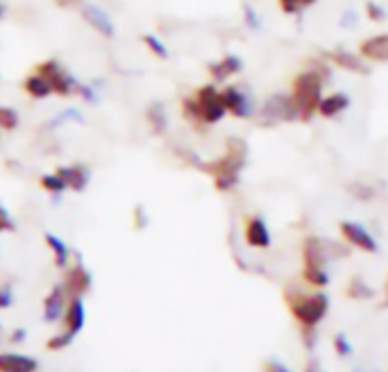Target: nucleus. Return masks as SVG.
Listing matches in <instances>:
<instances>
[{"mask_svg":"<svg viewBox=\"0 0 388 372\" xmlns=\"http://www.w3.org/2000/svg\"><path fill=\"white\" fill-rule=\"evenodd\" d=\"M55 173H57L59 177L64 179L66 188L75 191V193H82V191L89 186V179H91V173H89V168L84 166V164L62 166V168H57Z\"/></svg>","mask_w":388,"mask_h":372,"instance_id":"11","label":"nucleus"},{"mask_svg":"<svg viewBox=\"0 0 388 372\" xmlns=\"http://www.w3.org/2000/svg\"><path fill=\"white\" fill-rule=\"evenodd\" d=\"M84 320H87V311H84L82 297H70V302L64 311V325H66L64 331L78 336L84 327Z\"/></svg>","mask_w":388,"mask_h":372,"instance_id":"17","label":"nucleus"},{"mask_svg":"<svg viewBox=\"0 0 388 372\" xmlns=\"http://www.w3.org/2000/svg\"><path fill=\"white\" fill-rule=\"evenodd\" d=\"M298 121V110L293 105L290 93H273L261 105V123L275 125V123H290Z\"/></svg>","mask_w":388,"mask_h":372,"instance_id":"6","label":"nucleus"},{"mask_svg":"<svg viewBox=\"0 0 388 372\" xmlns=\"http://www.w3.org/2000/svg\"><path fill=\"white\" fill-rule=\"evenodd\" d=\"M347 107H350L347 93L336 91V93H330V95H323L320 102H318V114L323 118H334L338 114H343Z\"/></svg>","mask_w":388,"mask_h":372,"instance_id":"19","label":"nucleus"},{"mask_svg":"<svg viewBox=\"0 0 388 372\" xmlns=\"http://www.w3.org/2000/svg\"><path fill=\"white\" fill-rule=\"evenodd\" d=\"M290 98L298 110V121L307 123L318 114V102L323 98V73L320 70H302L293 80Z\"/></svg>","mask_w":388,"mask_h":372,"instance_id":"2","label":"nucleus"},{"mask_svg":"<svg viewBox=\"0 0 388 372\" xmlns=\"http://www.w3.org/2000/svg\"><path fill=\"white\" fill-rule=\"evenodd\" d=\"M23 89H26V93L30 95V98H36V100H43V98H48V95H53L51 84H48L41 75H36V73H32L26 80Z\"/></svg>","mask_w":388,"mask_h":372,"instance_id":"23","label":"nucleus"},{"mask_svg":"<svg viewBox=\"0 0 388 372\" xmlns=\"http://www.w3.org/2000/svg\"><path fill=\"white\" fill-rule=\"evenodd\" d=\"M36 370H39V363L28 354H14V352L0 354V372H36Z\"/></svg>","mask_w":388,"mask_h":372,"instance_id":"16","label":"nucleus"},{"mask_svg":"<svg viewBox=\"0 0 388 372\" xmlns=\"http://www.w3.org/2000/svg\"><path fill=\"white\" fill-rule=\"evenodd\" d=\"M347 297H355V299H366V297H370L372 295V291H370V286L363 282L361 277H355L352 282L347 284Z\"/></svg>","mask_w":388,"mask_h":372,"instance_id":"26","label":"nucleus"},{"mask_svg":"<svg viewBox=\"0 0 388 372\" xmlns=\"http://www.w3.org/2000/svg\"><path fill=\"white\" fill-rule=\"evenodd\" d=\"M3 14H5V7H3V3H0V18H3Z\"/></svg>","mask_w":388,"mask_h":372,"instance_id":"45","label":"nucleus"},{"mask_svg":"<svg viewBox=\"0 0 388 372\" xmlns=\"http://www.w3.org/2000/svg\"><path fill=\"white\" fill-rule=\"evenodd\" d=\"M143 43H145V48H148V51L154 55V57H159V59H166L168 57V48L154 37V34H143Z\"/></svg>","mask_w":388,"mask_h":372,"instance_id":"29","label":"nucleus"},{"mask_svg":"<svg viewBox=\"0 0 388 372\" xmlns=\"http://www.w3.org/2000/svg\"><path fill=\"white\" fill-rule=\"evenodd\" d=\"M302 259H305V268H325L327 263V245L318 236H307L305 245H302Z\"/></svg>","mask_w":388,"mask_h":372,"instance_id":"13","label":"nucleus"},{"mask_svg":"<svg viewBox=\"0 0 388 372\" xmlns=\"http://www.w3.org/2000/svg\"><path fill=\"white\" fill-rule=\"evenodd\" d=\"M46 245L51 248V252H53L55 266H57V268H66V266H68V259H70V250H68V245L62 241V238L48 232V234H46Z\"/></svg>","mask_w":388,"mask_h":372,"instance_id":"21","label":"nucleus"},{"mask_svg":"<svg viewBox=\"0 0 388 372\" xmlns=\"http://www.w3.org/2000/svg\"><path fill=\"white\" fill-rule=\"evenodd\" d=\"M62 286H64V291H66L68 297H82L91 289V275H89L87 268L82 266V263H75V266L66 270V277H64Z\"/></svg>","mask_w":388,"mask_h":372,"instance_id":"9","label":"nucleus"},{"mask_svg":"<svg viewBox=\"0 0 388 372\" xmlns=\"http://www.w3.org/2000/svg\"><path fill=\"white\" fill-rule=\"evenodd\" d=\"M298 3H300V7H302V9H307V7H311V5H316L318 0H298Z\"/></svg>","mask_w":388,"mask_h":372,"instance_id":"43","label":"nucleus"},{"mask_svg":"<svg viewBox=\"0 0 388 372\" xmlns=\"http://www.w3.org/2000/svg\"><path fill=\"white\" fill-rule=\"evenodd\" d=\"M350 193H352L355 198H359L361 202H368L374 193H372V188L368 184H361V182H355V184H350Z\"/></svg>","mask_w":388,"mask_h":372,"instance_id":"31","label":"nucleus"},{"mask_svg":"<svg viewBox=\"0 0 388 372\" xmlns=\"http://www.w3.org/2000/svg\"><path fill=\"white\" fill-rule=\"evenodd\" d=\"M263 372H290L286 366H282L280 361H266L263 363Z\"/></svg>","mask_w":388,"mask_h":372,"instance_id":"40","label":"nucleus"},{"mask_svg":"<svg viewBox=\"0 0 388 372\" xmlns=\"http://www.w3.org/2000/svg\"><path fill=\"white\" fill-rule=\"evenodd\" d=\"M307 372H323L316 363H309V368H307Z\"/></svg>","mask_w":388,"mask_h":372,"instance_id":"44","label":"nucleus"},{"mask_svg":"<svg viewBox=\"0 0 388 372\" xmlns=\"http://www.w3.org/2000/svg\"><path fill=\"white\" fill-rule=\"evenodd\" d=\"M359 55L368 62H388V34H374L359 46Z\"/></svg>","mask_w":388,"mask_h":372,"instance_id":"14","label":"nucleus"},{"mask_svg":"<svg viewBox=\"0 0 388 372\" xmlns=\"http://www.w3.org/2000/svg\"><path fill=\"white\" fill-rule=\"evenodd\" d=\"M55 3L59 7H78L80 3H84V0H55Z\"/></svg>","mask_w":388,"mask_h":372,"instance_id":"41","label":"nucleus"},{"mask_svg":"<svg viewBox=\"0 0 388 372\" xmlns=\"http://www.w3.org/2000/svg\"><path fill=\"white\" fill-rule=\"evenodd\" d=\"M39 184L43 191H48V193H53V196H62L64 191H66V184H64V179L59 177L57 173H48L39 179Z\"/></svg>","mask_w":388,"mask_h":372,"instance_id":"24","label":"nucleus"},{"mask_svg":"<svg viewBox=\"0 0 388 372\" xmlns=\"http://www.w3.org/2000/svg\"><path fill=\"white\" fill-rule=\"evenodd\" d=\"M75 93H80L87 102H95V100H98V98H95V91L89 87V84H78V91Z\"/></svg>","mask_w":388,"mask_h":372,"instance_id":"36","label":"nucleus"},{"mask_svg":"<svg viewBox=\"0 0 388 372\" xmlns=\"http://www.w3.org/2000/svg\"><path fill=\"white\" fill-rule=\"evenodd\" d=\"M243 11H246L248 26H250V28H254V30H257V28H259V16L254 14V11H252V7H250V5H246V7H243Z\"/></svg>","mask_w":388,"mask_h":372,"instance_id":"39","label":"nucleus"},{"mask_svg":"<svg viewBox=\"0 0 388 372\" xmlns=\"http://www.w3.org/2000/svg\"><path fill=\"white\" fill-rule=\"evenodd\" d=\"M246 159H248V143L238 137H232L227 141V150L221 159L200 164V168L214 177V186L225 193V191L236 188L241 179V171L246 168Z\"/></svg>","mask_w":388,"mask_h":372,"instance_id":"1","label":"nucleus"},{"mask_svg":"<svg viewBox=\"0 0 388 372\" xmlns=\"http://www.w3.org/2000/svg\"><path fill=\"white\" fill-rule=\"evenodd\" d=\"M193 98H196V102H198L202 125H216L227 116L223 98H221V91H218L214 84H204V87L196 89Z\"/></svg>","mask_w":388,"mask_h":372,"instance_id":"5","label":"nucleus"},{"mask_svg":"<svg viewBox=\"0 0 388 372\" xmlns=\"http://www.w3.org/2000/svg\"><path fill=\"white\" fill-rule=\"evenodd\" d=\"M5 232H16V223L11 218V213L0 205V234H5Z\"/></svg>","mask_w":388,"mask_h":372,"instance_id":"32","label":"nucleus"},{"mask_svg":"<svg viewBox=\"0 0 388 372\" xmlns=\"http://www.w3.org/2000/svg\"><path fill=\"white\" fill-rule=\"evenodd\" d=\"M280 9L284 14H298V11H302L298 0H280Z\"/></svg>","mask_w":388,"mask_h":372,"instance_id":"35","label":"nucleus"},{"mask_svg":"<svg viewBox=\"0 0 388 372\" xmlns=\"http://www.w3.org/2000/svg\"><path fill=\"white\" fill-rule=\"evenodd\" d=\"M34 73L41 75L48 84H51L53 93L62 95V98H68V95H73L78 91L75 78H73L62 64L55 62V59H46V62H41L39 66H36Z\"/></svg>","mask_w":388,"mask_h":372,"instance_id":"4","label":"nucleus"},{"mask_svg":"<svg viewBox=\"0 0 388 372\" xmlns=\"http://www.w3.org/2000/svg\"><path fill=\"white\" fill-rule=\"evenodd\" d=\"M182 112H184V116H187V121H191L196 127H200L202 125V121H200V110H198V102H196V98H184V102H182Z\"/></svg>","mask_w":388,"mask_h":372,"instance_id":"28","label":"nucleus"},{"mask_svg":"<svg viewBox=\"0 0 388 372\" xmlns=\"http://www.w3.org/2000/svg\"><path fill=\"white\" fill-rule=\"evenodd\" d=\"M332 62L343 68V70H350V73H359V75H368L370 73V66L366 64V59L361 55H355L350 51H334L332 53Z\"/></svg>","mask_w":388,"mask_h":372,"instance_id":"18","label":"nucleus"},{"mask_svg":"<svg viewBox=\"0 0 388 372\" xmlns=\"http://www.w3.org/2000/svg\"><path fill=\"white\" fill-rule=\"evenodd\" d=\"M19 127V114L16 110H11V107H5V105H0V129H16Z\"/></svg>","mask_w":388,"mask_h":372,"instance_id":"27","label":"nucleus"},{"mask_svg":"<svg viewBox=\"0 0 388 372\" xmlns=\"http://www.w3.org/2000/svg\"><path fill=\"white\" fill-rule=\"evenodd\" d=\"M221 98H223V105H225L227 114H232L236 118H250L254 114L250 95L243 93L238 87H225L221 91Z\"/></svg>","mask_w":388,"mask_h":372,"instance_id":"7","label":"nucleus"},{"mask_svg":"<svg viewBox=\"0 0 388 372\" xmlns=\"http://www.w3.org/2000/svg\"><path fill=\"white\" fill-rule=\"evenodd\" d=\"M334 350H336L338 356H347L350 352H352V347H350V343H347V339L343 334L334 336Z\"/></svg>","mask_w":388,"mask_h":372,"instance_id":"34","label":"nucleus"},{"mask_svg":"<svg viewBox=\"0 0 388 372\" xmlns=\"http://www.w3.org/2000/svg\"><path fill=\"white\" fill-rule=\"evenodd\" d=\"M64 311H66V291L64 286H55L43 299V320L55 322L64 316Z\"/></svg>","mask_w":388,"mask_h":372,"instance_id":"15","label":"nucleus"},{"mask_svg":"<svg viewBox=\"0 0 388 372\" xmlns=\"http://www.w3.org/2000/svg\"><path fill=\"white\" fill-rule=\"evenodd\" d=\"M341 236L350 245H355L361 252H368V255L377 252V241H374L372 234L366 230V227H361L359 223H352V220L341 223Z\"/></svg>","mask_w":388,"mask_h":372,"instance_id":"8","label":"nucleus"},{"mask_svg":"<svg viewBox=\"0 0 388 372\" xmlns=\"http://www.w3.org/2000/svg\"><path fill=\"white\" fill-rule=\"evenodd\" d=\"M302 275H305L307 284L316 286V289H325V286L330 284V275H327L325 268H305Z\"/></svg>","mask_w":388,"mask_h":372,"instance_id":"25","label":"nucleus"},{"mask_svg":"<svg viewBox=\"0 0 388 372\" xmlns=\"http://www.w3.org/2000/svg\"><path fill=\"white\" fill-rule=\"evenodd\" d=\"M82 18L89 23V26L100 34V37H105V39H112L114 37V23H112V18H109V14L103 9V7H98V5H84L82 7Z\"/></svg>","mask_w":388,"mask_h":372,"instance_id":"10","label":"nucleus"},{"mask_svg":"<svg viewBox=\"0 0 388 372\" xmlns=\"http://www.w3.org/2000/svg\"><path fill=\"white\" fill-rule=\"evenodd\" d=\"M366 14H368V18L370 21H374V23H382V21H386V9L382 7V5H377V3H366Z\"/></svg>","mask_w":388,"mask_h":372,"instance_id":"33","label":"nucleus"},{"mask_svg":"<svg viewBox=\"0 0 388 372\" xmlns=\"http://www.w3.org/2000/svg\"><path fill=\"white\" fill-rule=\"evenodd\" d=\"M241 70H243V62H241V57H236V55H225L223 59H218L216 64L209 66V75L216 82H223L227 78L241 73Z\"/></svg>","mask_w":388,"mask_h":372,"instance_id":"20","label":"nucleus"},{"mask_svg":"<svg viewBox=\"0 0 388 372\" xmlns=\"http://www.w3.org/2000/svg\"><path fill=\"white\" fill-rule=\"evenodd\" d=\"M386 295H388V280H386Z\"/></svg>","mask_w":388,"mask_h":372,"instance_id":"46","label":"nucleus"},{"mask_svg":"<svg viewBox=\"0 0 388 372\" xmlns=\"http://www.w3.org/2000/svg\"><path fill=\"white\" fill-rule=\"evenodd\" d=\"M73 339H75V336L64 331V334H59V336H53L46 347H48V350H64V347H68L73 343Z\"/></svg>","mask_w":388,"mask_h":372,"instance_id":"30","label":"nucleus"},{"mask_svg":"<svg viewBox=\"0 0 388 372\" xmlns=\"http://www.w3.org/2000/svg\"><path fill=\"white\" fill-rule=\"evenodd\" d=\"M246 243L250 248H268L271 245V232L268 225L261 218V216H252V218L246 220Z\"/></svg>","mask_w":388,"mask_h":372,"instance_id":"12","label":"nucleus"},{"mask_svg":"<svg viewBox=\"0 0 388 372\" xmlns=\"http://www.w3.org/2000/svg\"><path fill=\"white\" fill-rule=\"evenodd\" d=\"M23 339H26V331L23 329H16L14 334H11V343H21Z\"/></svg>","mask_w":388,"mask_h":372,"instance_id":"42","label":"nucleus"},{"mask_svg":"<svg viewBox=\"0 0 388 372\" xmlns=\"http://www.w3.org/2000/svg\"><path fill=\"white\" fill-rule=\"evenodd\" d=\"M145 121L152 127L154 134H164L168 129V116H166V107L162 102H152L145 112Z\"/></svg>","mask_w":388,"mask_h":372,"instance_id":"22","label":"nucleus"},{"mask_svg":"<svg viewBox=\"0 0 388 372\" xmlns=\"http://www.w3.org/2000/svg\"><path fill=\"white\" fill-rule=\"evenodd\" d=\"M286 304L290 309L293 318L302 325V329H316L318 322L327 316V309H330V299L325 293H311V295H302V293H286Z\"/></svg>","mask_w":388,"mask_h":372,"instance_id":"3","label":"nucleus"},{"mask_svg":"<svg viewBox=\"0 0 388 372\" xmlns=\"http://www.w3.org/2000/svg\"><path fill=\"white\" fill-rule=\"evenodd\" d=\"M135 225H137V230H143V227H148V213H145V209L139 205L137 209H135Z\"/></svg>","mask_w":388,"mask_h":372,"instance_id":"37","label":"nucleus"},{"mask_svg":"<svg viewBox=\"0 0 388 372\" xmlns=\"http://www.w3.org/2000/svg\"><path fill=\"white\" fill-rule=\"evenodd\" d=\"M11 302H14V295H11V291L7 289V286H0V309L11 307Z\"/></svg>","mask_w":388,"mask_h":372,"instance_id":"38","label":"nucleus"}]
</instances>
